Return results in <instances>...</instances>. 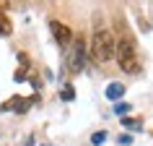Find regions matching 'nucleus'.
Wrapping results in <instances>:
<instances>
[{
  "label": "nucleus",
  "instance_id": "nucleus-1",
  "mask_svg": "<svg viewBox=\"0 0 153 146\" xmlns=\"http://www.w3.org/2000/svg\"><path fill=\"white\" fill-rule=\"evenodd\" d=\"M114 37L112 32H106V29H96L94 32V39H91V52L88 55L96 60V63H109L114 57Z\"/></svg>",
  "mask_w": 153,
  "mask_h": 146
},
{
  "label": "nucleus",
  "instance_id": "nucleus-2",
  "mask_svg": "<svg viewBox=\"0 0 153 146\" xmlns=\"http://www.w3.org/2000/svg\"><path fill=\"white\" fill-rule=\"evenodd\" d=\"M114 57H117V63H120V68L125 73H137V71H140L135 44H132V39H127V37H122V39L117 42V47H114Z\"/></svg>",
  "mask_w": 153,
  "mask_h": 146
},
{
  "label": "nucleus",
  "instance_id": "nucleus-3",
  "mask_svg": "<svg viewBox=\"0 0 153 146\" xmlns=\"http://www.w3.org/2000/svg\"><path fill=\"white\" fill-rule=\"evenodd\" d=\"M73 47L70 52H68V68H70L73 73H81L83 71V65H86V42H83V37H75V39L70 42Z\"/></svg>",
  "mask_w": 153,
  "mask_h": 146
},
{
  "label": "nucleus",
  "instance_id": "nucleus-4",
  "mask_svg": "<svg viewBox=\"0 0 153 146\" xmlns=\"http://www.w3.org/2000/svg\"><path fill=\"white\" fill-rule=\"evenodd\" d=\"M49 32H52V37L57 39V44H60V47H70V42H73L70 26L60 24V21H49Z\"/></svg>",
  "mask_w": 153,
  "mask_h": 146
},
{
  "label": "nucleus",
  "instance_id": "nucleus-5",
  "mask_svg": "<svg viewBox=\"0 0 153 146\" xmlns=\"http://www.w3.org/2000/svg\"><path fill=\"white\" fill-rule=\"evenodd\" d=\"M106 99H112V102H120L122 99V94H125V86H122L120 81H114V84H109V86H106Z\"/></svg>",
  "mask_w": 153,
  "mask_h": 146
},
{
  "label": "nucleus",
  "instance_id": "nucleus-6",
  "mask_svg": "<svg viewBox=\"0 0 153 146\" xmlns=\"http://www.w3.org/2000/svg\"><path fill=\"white\" fill-rule=\"evenodd\" d=\"M13 32V26H10V18L0 11V37H8V34Z\"/></svg>",
  "mask_w": 153,
  "mask_h": 146
},
{
  "label": "nucleus",
  "instance_id": "nucleus-7",
  "mask_svg": "<svg viewBox=\"0 0 153 146\" xmlns=\"http://www.w3.org/2000/svg\"><path fill=\"white\" fill-rule=\"evenodd\" d=\"M122 125H125V128H130V130H140V128H143V123H140V120H132V117H125V120H122Z\"/></svg>",
  "mask_w": 153,
  "mask_h": 146
},
{
  "label": "nucleus",
  "instance_id": "nucleus-8",
  "mask_svg": "<svg viewBox=\"0 0 153 146\" xmlns=\"http://www.w3.org/2000/svg\"><path fill=\"white\" fill-rule=\"evenodd\" d=\"M60 97H62L65 102H73V97H75V89H73L70 84H65V86H62V94H60Z\"/></svg>",
  "mask_w": 153,
  "mask_h": 146
},
{
  "label": "nucleus",
  "instance_id": "nucleus-9",
  "mask_svg": "<svg viewBox=\"0 0 153 146\" xmlns=\"http://www.w3.org/2000/svg\"><path fill=\"white\" fill-rule=\"evenodd\" d=\"M104 141H106V133H104V130H99V133H94V136H91V144H94V146L104 144Z\"/></svg>",
  "mask_w": 153,
  "mask_h": 146
},
{
  "label": "nucleus",
  "instance_id": "nucleus-10",
  "mask_svg": "<svg viewBox=\"0 0 153 146\" xmlns=\"http://www.w3.org/2000/svg\"><path fill=\"white\" fill-rule=\"evenodd\" d=\"M114 112H117V115H125V112H130V105H125V102H120V105L114 107Z\"/></svg>",
  "mask_w": 153,
  "mask_h": 146
},
{
  "label": "nucleus",
  "instance_id": "nucleus-11",
  "mask_svg": "<svg viewBox=\"0 0 153 146\" xmlns=\"http://www.w3.org/2000/svg\"><path fill=\"white\" fill-rule=\"evenodd\" d=\"M24 146H34V138H26V144Z\"/></svg>",
  "mask_w": 153,
  "mask_h": 146
}]
</instances>
